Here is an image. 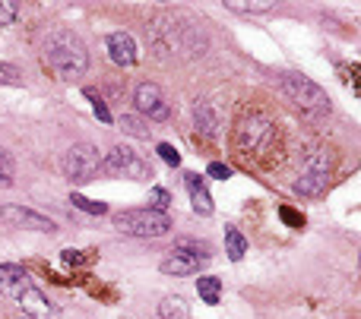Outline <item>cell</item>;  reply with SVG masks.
Segmentation results:
<instances>
[{"label": "cell", "instance_id": "26", "mask_svg": "<svg viewBox=\"0 0 361 319\" xmlns=\"http://www.w3.org/2000/svg\"><path fill=\"white\" fill-rule=\"evenodd\" d=\"M19 16V7L13 0H0V25H13Z\"/></svg>", "mask_w": 361, "mask_h": 319}, {"label": "cell", "instance_id": "20", "mask_svg": "<svg viewBox=\"0 0 361 319\" xmlns=\"http://www.w3.org/2000/svg\"><path fill=\"white\" fill-rule=\"evenodd\" d=\"M117 123H121V130L127 133V136H137V140H149V136H152V127H146L137 114H124Z\"/></svg>", "mask_w": 361, "mask_h": 319}, {"label": "cell", "instance_id": "2", "mask_svg": "<svg viewBox=\"0 0 361 319\" xmlns=\"http://www.w3.org/2000/svg\"><path fill=\"white\" fill-rule=\"evenodd\" d=\"M276 142H279V127L266 114H260V111L244 114L238 120V127H235V152L244 162L270 164V155L276 152Z\"/></svg>", "mask_w": 361, "mask_h": 319}, {"label": "cell", "instance_id": "18", "mask_svg": "<svg viewBox=\"0 0 361 319\" xmlns=\"http://www.w3.org/2000/svg\"><path fill=\"white\" fill-rule=\"evenodd\" d=\"M225 253H229L231 262H241L247 253V240L238 228H225Z\"/></svg>", "mask_w": 361, "mask_h": 319}, {"label": "cell", "instance_id": "13", "mask_svg": "<svg viewBox=\"0 0 361 319\" xmlns=\"http://www.w3.org/2000/svg\"><path fill=\"white\" fill-rule=\"evenodd\" d=\"M184 183H187L194 212H197V215H213L216 205H213V196H209V190H206L203 177H200V174H184Z\"/></svg>", "mask_w": 361, "mask_h": 319}, {"label": "cell", "instance_id": "28", "mask_svg": "<svg viewBox=\"0 0 361 319\" xmlns=\"http://www.w3.org/2000/svg\"><path fill=\"white\" fill-rule=\"evenodd\" d=\"M206 174H209V177H216V180H229L231 177V168H229V164H222V162H213L209 168H206Z\"/></svg>", "mask_w": 361, "mask_h": 319}, {"label": "cell", "instance_id": "12", "mask_svg": "<svg viewBox=\"0 0 361 319\" xmlns=\"http://www.w3.org/2000/svg\"><path fill=\"white\" fill-rule=\"evenodd\" d=\"M29 288H32V281H29V275H25L23 266H13V262L0 266V294L23 297Z\"/></svg>", "mask_w": 361, "mask_h": 319}, {"label": "cell", "instance_id": "8", "mask_svg": "<svg viewBox=\"0 0 361 319\" xmlns=\"http://www.w3.org/2000/svg\"><path fill=\"white\" fill-rule=\"evenodd\" d=\"M102 174H108V177L146 180V177H152V168H149L130 146H115L105 158H102Z\"/></svg>", "mask_w": 361, "mask_h": 319}, {"label": "cell", "instance_id": "22", "mask_svg": "<svg viewBox=\"0 0 361 319\" xmlns=\"http://www.w3.org/2000/svg\"><path fill=\"white\" fill-rule=\"evenodd\" d=\"M70 203H73L76 209H82V212H89V215H105V212H108V205H105V203L86 199V196H80V193H73V196H70Z\"/></svg>", "mask_w": 361, "mask_h": 319}, {"label": "cell", "instance_id": "6", "mask_svg": "<svg viewBox=\"0 0 361 319\" xmlns=\"http://www.w3.org/2000/svg\"><path fill=\"white\" fill-rule=\"evenodd\" d=\"M60 171L70 183H89L102 174V152L92 142H76L60 155Z\"/></svg>", "mask_w": 361, "mask_h": 319}, {"label": "cell", "instance_id": "14", "mask_svg": "<svg viewBox=\"0 0 361 319\" xmlns=\"http://www.w3.org/2000/svg\"><path fill=\"white\" fill-rule=\"evenodd\" d=\"M194 123H197V130L203 133L206 140H216V136H219V117H216L213 105L206 99L194 101Z\"/></svg>", "mask_w": 361, "mask_h": 319}, {"label": "cell", "instance_id": "25", "mask_svg": "<svg viewBox=\"0 0 361 319\" xmlns=\"http://www.w3.org/2000/svg\"><path fill=\"white\" fill-rule=\"evenodd\" d=\"M156 152H159V158H162L165 164H172V168H178V164H180V152L172 146V142H159Z\"/></svg>", "mask_w": 361, "mask_h": 319}, {"label": "cell", "instance_id": "29", "mask_svg": "<svg viewBox=\"0 0 361 319\" xmlns=\"http://www.w3.org/2000/svg\"><path fill=\"white\" fill-rule=\"evenodd\" d=\"M279 215H282V221H286V225H292V228H301V225H304V215H298L295 209H288V205H282Z\"/></svg>", "mask_w": 361, "mask_h": 319}, {"label": "cell", "instance_id": "16", "mask_svg": "<svg viewBox=\"0 0 361 319\" xmlns=\"http://www.w3.org/2000/svg\"><path fill=\"white\" fill-rule=\"evenodd\" d=\"M225 10L241 13V16H260V13L276 10V3L272 0H225Z\"/></svg>", "mask_w": 361, "mask_h": 319}, {"label": "cell", "instance_id": "21", "mask_svg": "<svg viewBox=\"0 0 361 319\" xmlns=\"http://www.w3.org/2000/svg\"><path fill=\"white\" fill-rule=\"evenodd\" d=\"M13 177H16V158L7 149H0V187H10Z\"/></svg>", "mask_w": 361, "mask_h": 319}, {"label": "cell", "instance_id": "27", "mask_svg": "<svg viewBox=\"0 0 361 319\" xmlns=\"http://www.w3.org/2000/svg\"><path fill=\"white\" fill-rule=\"evenodd\" d=\"M86 95H89V99H92V111H95V117H99V120L102 123H111V111H108V107H105V101H102L99 99V95H95V92H86Z\"/></svg>", "mask_w": 361, "mask_h": 319}, {"label": "cell", "instance_id": "15", "mask_svg": "<svg viewBox=\"0 0 361 319\" xmlns=\"http://www.w3.org/2000/svg\"><path fill=\"white\" fill-rule=\"evenodd\" d=\"M19 301H23V310L25 313H32V316H38V319H45V316H51V313H54L51 301L41 294V291H35V288H29V291H25Z\"/></svg>", "mask_w": 361, "mask_h": 319}, {"label": "cell", "instance_id": "1", "mask_svg": "<svg viewBox=\"0 0 361 319\" xmlns=\"http://www.w3.org/2000/svg\"><path fill=\"white\" fill-rule=\"evenodd\" d=\"M41 58L67 82L80 79L89 70V51H86L80 35H73L70 29H51L41 41Z\"/></svg>", "mask_w": 361, "mask_h": 319}, {"label": "cell", "instance_id": "9", "mask_svg": "<svg viewBox=\"0 0 361 319\" xmlns=\"http://www.w3.org/2000/svg\"><path fill=\"white\" fill-rule=\"evenodd\" d=\"M133 105L140 111L143 117L149 120H168L172 117V105L165 99V92L159 89L156 82H140L137 89H133Z\"/></svg>", "mask_w": 361, "mask_h": 319}, {"label": "cell", "instance_id": "19", "mask_svg": "<svg viewBox=\"0 0 361 319\" xmlns=\"http://www.w3.org/2000/svg\"><path fill=\"white\" fill-rule=\"evenodd\" d=\"M197 294L203 303H209V307H216L222 297V281L216 279V275H203V279H197Z\"/></svg>", "mask_w": 361, "mask_h": 319}, {"label": "cell", "instance_id": "17", "mask_svg": "<svg viewBox=\"0 0 361 319\" xmlns=\"http://www.w3.org/2000/svg\"><path fill=\"white\" fill-rule=\"evenodd\" d=\"M159 316L162 319H190V307L184 297H165L162 303H159Z\"/></svg>", "mask_w": 361, "mask_h": 319}, {"label": "cell", "instance_id": "5", "mask_svg": "<svg viewBox=\"0 0 361 319\" xmlns=\"http://www.w3.org/2000/svg\"><path fill=\"white\" fill-rule=\"evenodd\" d=\"M111 221L127 238H162L172 231L168 212H156V209H124Z\"/></svg>", "mask_w": 361, "mask_h": 319}, {"label": "cell", "instance_id": "10", "mask_svg": "<svg viewBox=\"0 0 361 319\" xmlns=\"http://www.w3.org/2000/svg\"><path fill=\"white\" fill-rule=\"evenodd\" d=\"M0 221L10 225V228H29V231H45V234H54L58 225L48 218V215L35 212V209H25V205H0Z\"/></svg>", "mask_w": 361, "mask_h": 319}, {"label": "cell", "instance_id": "24", "mask_svg": "<svg viewBox=\"0 0 361 319\" xmlns=\"http://www.w3.org/2000/svg\"><path fill=\"white\" fill-rule=\"evenodd\" d=\"M0 86H23V70L13 64H0Z\"/></svg>", "mask_w": 361, "mask_h": 319}, {"label": "cell", "instance_id": "3", "mask_svg": "<svg viewBox=\"0 0 361 319\" xmlns=\"http://www.w3.org/2000/svg\"><path fill=\"white\" fill-rule=\"evenodd\" d=\"M276 86H279V92L286 95V101H292V105L307 111V114H329V107H333L327 92L301 73H282Z\"/></svg>", "mask_w": 361, "mask_h": 319}, {"label": "cell", "instance_id": "11", "mask_svg": "<svg viewBox=\"0 0 361 319\" xmlns=\"http://www.w3.org/2000/svg\"><path fill=\"white\" fill-rule=\"evenodd\" d=\"M108 54H111V60H115L117 66H133L137 64V41H133V35L127 32H111L108 35Z\"/></svg>", "mask_w": 361, "mask_h": 319}, {"label": "cell", "instance_id": "4", "mask_svg": "<svg viewBox=\"0 0 361 319\" xmlns=\"http://www.w3.org/2000/svg\"><path fill=\"white\" fill-rule=\"evenodd\" d=\"M209 259H213V253H209V244L184 238V240H178V244H174L172 253L159 262V269H162V275L184 279V275H197V272L203 269Z\"/></svg>", "mask_w": 361, "mask_h": 319}, {"label": "cell", "instance_id": "7", "mask_svg": "<svg viewBox=\"0 0 361 319\" xmlns=\"http://www.w3.org/2000/svg\"><path fill=\"white\" fill-rule=\"evenodd\" d=\"M329 171H333V152L329 149H317L307 162H304L301 174L295 180L298 196H321L329 183Z\"/></svg>", "mask_w": 361, "mask_h": 319}, {"label": "cell", "instance_id": "23", "mask_svg": "<svg viewBox=\"0 0 361 319\" xmlns=\"http://www.w3.org/2000/svg\"><path fill=\"white\" fill-rule=\"evenodd\" d=\"M172 205V193L165 187H152L149 190V209H156V212H165Z\"/></svg>", "mask_w": 361, "mask_h": 319}]
</instances>
